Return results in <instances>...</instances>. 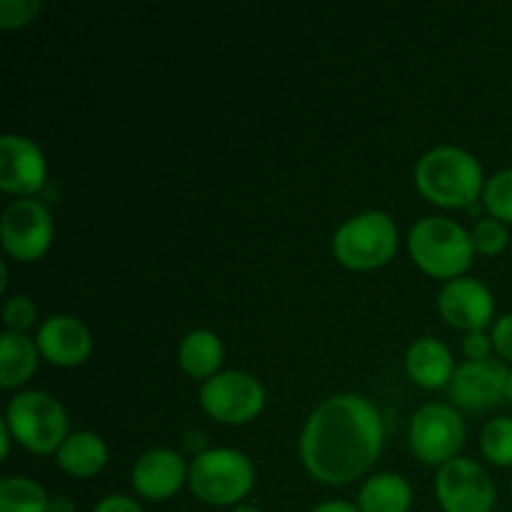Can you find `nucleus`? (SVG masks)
<instances>
[{
	"instance_id": "f257e3e1",
	"label": "nucleus",
	"mask_w": 512,
	"mask_h": 512,
	"mask_svg": "<svg viewBox=\"0 0 512 512\" xmlns=\"http://www.w3.org/2000/svg\"><path fill=\"white\" fill-rule=\"evenodd\" d=\"M385 428L378 408L363 395H330L305 420L300 460L325 485H350L383 453Z\"/></svg>"
},
{
	"instance_id": "f03ea898",
	"label": "nucleus",
	"mask_w": 512,
	"mask_h": 512,
	"mask_svg": "<svg viewBox=\"0 0 512 512\" xmlns=\"http://www.w3.org/2000/svg\"><path fill=\"white\" fill-rule=\"evenodd\" d=\"M483 165L458 145L428 150L415 165V188L440 208H468L485 190Z\"/></svg>"
},
{
	"instance_id": "7ed1b4c3",
	"label": "nucleus",
	"mask_w": 512,
	"mask_h": 512,
	"mask_svg": "<svg viewBox=\"0 0 512 512\" xmlns=\"http://www.w3.org/2000/svg\"><path fill=\"white\" fill-rule=\"evenodd\" d=\"M408 250L413 263L430 278H463L473 265L475 245L468 230L450 218L428 215L410 228Z\"/></svg>"
},
{
	"instance_id": "20e7f679",
	"label": "nucleus",
	"mask_w": 512,
	"mask_h": 512,
	"mask_svg": "<svg viewBox=\"0 0 512 512\" xmlns=\"http://www.w3.org/2000/svg\"><path fill=\"white\" fill-rule=\"evenodd\" d=\"M188 485L198 500L213 508H235L253 490V460L235 448H210L193 458Z\"/></svg>"
},
{
	"instance_id": "39448f33",
	"label": "nucleus",
	"mask_w": 512,
	"mask_h": 512,
	"mask_svg": "<svg viewBox=\"0 0 512 512\" xmlns=\"http://www.w3.org/2000/svg\"><path fill=\"white\" fill-rule=\"evenodd\" d=\"M5 425L33 455H55L68 440V413L63 403L43 390H23L5 408Z\"/></svg>"
},
{
	"instance_id": "423d86ee",
	"label": "nucleus",
	"mask_w": 512,
	"mask_h": 512,
	"mask_svg": "<svg viewBox=\"0 0 512 512\" xmlns=\"http://www.w3.org/2000/svg\"><path fill=\"white\" fill-rule=\"evenodd\" d=\"M398 253V225L383 210L353 215L333 235V255L348 270H378Z\"/></svg>"
},
{
	"instance_id": "0eeeda50",
	"label": "nucleus",
	"mask_w": 512,
	"mask_h": 512,
	"mask_svg": "<svg viewBox=\"0 0 512 512\" xmlns=\"http://www.w3.org/2000/svg\"><path fill=\"white\" fill-rule=\"evenodd\" d=\"M200 408L223 425H245L265 408V388L245 370H220L200 388Z\"/></svg>"
},
{
	"instance_id": "6e6552de",
	"label": "nucleus",
	"mask_w": 512,
	"mask_h": 512,
	"mask_svg": "<svg viewBox=\"0 0 512 512\" xmlns=\"http://www.w3.org/2000/svg\"><path fill=\"white\" fill-rule=\"evenodd\" d=\"M410 450L425 465H445L458 458L465 445V423L450 405H423L410 420Z\"/></svg>"
},
{
	"instance_id": "1a4fd4ad",
	"label": "nucleus",
	"mask_w": 512,
	"mask_h": 512,
	"mask_svg": "<svg viewBox=\"0 0 512 512\" xmlns=\"http://www.w3.org/2000/svg\"><path fill=\"white\" fill-rule=\"evenodd\" d=\"M53 215L38 200H13L0 218V240L10 258L33 263L48 253L53 243Z\"/></svg>"
},
{
	"instance_id": "9d476101",
	"label": "nucleus",
	"mask_w": 512,
	"mask_h": 512,
	"mask_svg": "<svg viewBox=\"0 0 512 512\" xmlns=\"http://www.w3.org/2000/svg\"><path fill=\"white\" fill-rule=\"evenodd\" d=\"M435 498L445 512H493L498 490L488 470L475 460L455 458L438 468Z\"/></svg>"
},
{
	"instance_id": "9b49d317",
	"label": "nucleus",
	"mask_w": 512,
	"mask_h": 512,
	"mask_svg": "<svg viewBox=\"0 0 512 512\" xmlns=\"http://www.w3.org/2000/svg\"><path fill=\"white\" fill-rule=\"evenodd\" d=\"M508 375L510 368L503 360H468L455 368L453 380L448 385L450 400L470 413L495 408L500 400H505Z\"/></svg>"
},
{
	"instance_id": "f8f14e48",
	"label": "nucleus",
	"mask_w": 512,
	"mask_h": 512,
	"mask_svg": "<svg viewBox=\"0 0 512 512\" xmlns=\"http://www.w3.org/2000/svg\"><path fill=\"white\" fill-rule=\"evenodd\" d=\"M48 178L45 153L25 135L5 133L0 138V188L20 200L43 190Z\"/></svg>"
},
{
	"instance_id": "ddd939ff",
	"label": "nucleus",
	"mask_w": 512,
	"mask_h": 512,
	"mask_svg": "<svg viewBox=\"0 0 512 512\" xmlns=\"http://www.w3.org/2000/svg\"><path fill=\"white\" fill-rule=\"evenodd\" d=\"M438 310L448 325L473 333L488 328L495 315V300L478 278L463 275L443 285L438 295Z\"/></svg>"
},
{
	"instance_id": "4468645a",
	"label": "nucleus",
	"mask_w": 512,
	"mask_h": 512,
	"mask_svg": "<svg viewBox=\"0 0 512 512\" xmlns=\"http://www.w3.org/2000/svg\"><path fill=\"white\" fill-rule=\"evenodd\" d=\"M40 358L55 368H78L93 353V335L83 320L73 315H50L35 335Z\"/></svg>"
},
{
	"instance_id": "2eb2a0df",
	"label": "nucleus",
	"mask_w": 512,
	"mask_h": 512,
	"mask_svg": "<svg viewBox=\"0 0 512 512\" xmlns=\"http://www.w3.org/2000/svg\"><path fill=\"white\" fill-rule=\"evenodd\" d=\"M130 480L140 498L150 503H163L178 495L180 488L188 483V468L175 450L155 448L140 455L138 463L133 465Z\"/></svg>"
},
{
	"instance_id": "dca6fc26",
	"label": "nucleus",
	"mask_w": 512,
	"mask_h": 512,
	"mask_svg": "<svg viewBox=\"0 0 512 512\" xmlns=\"http://www.w3.org/2000/svg\"><path fill=\"white\" fill-rule=\"evenodd\" d=\"M405 370L408 378L423 390H440L450 385L455 375L453 353L438 338H420L405 353Z\"/></svg>"
},
{
	"instance_id": "f3484780",
	"label": "nucleus",
	"mask_w": 512,
	"mask_h": 512,
	"mask_svg": "<svg viewBox=\"0 0 512 512\" xmlns=\"http://www.w3.org/2000/svg\"><path fill=\"white\" fill-rule=\"evenodd\" d=\"M55 463L73 478H93L108 463V445L103 443L100 435L88 433V430L70 433L55 453Z\"/></svg>"
},
{
	"instance_id": "a211bd4d",
	"label": "nucleus",
	"mask_w": 512,
	"mask_h": 512,
	"mask_svg": "<svg viewBox=\"0 0 512 512\" xmlns=\"http://www.w3.org/2000/svg\"><path fill=\"white\" fill-rule=\"evenodd\" d=\"M223 340L213 330H193L180 340L178 365L185 375L195 380H210L220 373L223 365Z\"/></svg>"
},
{
	"instance_id": "6ab92c4d",
	"label": "nucleus",
	"mask_w": 512,
	"mask_h": 512,
	"mask_svg": "<svg viewBox=\"0 0 512 512\" xmlns=\"http://www.w3.org/2000/svg\"><path fill=\"white\" fill-rule=\"evenodd\" d=\"M40 350L25 333H8L0 338V388L13 390L28 383L38 368Z\"/></svg>"
},
{
	"instance_id": "aec40b11",
	"label": "nucleus",
	"mask_w": 512,
	"mask_h": 512,
	"mask_svg": "<svg viewBox=\"0 0 512 512\" xmlns=\"http://www.w3.org/2000/svg\"><path fill=\"white\" fill-rule=\"evenodd\" d=\"M360 512H408L413 508V488L398 473H380L365 480L358 495Z\"/></svg>"
},
{
	"instance_id": "412c9836",
	"label": "nucleus",
	"mask_w": 512,
	"mask_h": 512,
	"mask_svg": "<svg viewBox=\"0 0 512 512\" xmlns=\"http://www.w3.org/2000/svg\"><path fill=\"white\" fill-rule=\"evenodd\" d=\"M50 498L45 488L23 475L0 480V512H48Z\"/></svg>"
},
{
	"instance_id": "4be33fe9",
	"label": "nucleus",
	"mask_w": 512,
	"mask_h": 512,
	"mask_svg": "<svg viewBox=\"0 0 512 512\" xmlns=\"http://www.w3.org/2000/svg\"><path fill=\"white\" fill-rule=\"evenodd\" d=\"M480 450L500 468H512V418L490 420L480 435Z\"/></svg>"
},
{
	"instance_id": "5701e85b",
	"label": "nucleus",
	"mask_w": 512,
	"mask_h": 512,
	"mask_svg": "<svg viewBox=\"0 0 512 512\" xmlns=\"http://www.w3.org/2000/svg\"><path fill=\"white\" fill-rule=\"evenodd\" d=\"M483 200L490 218L500 220V223H512V168L500 170L493 178H488Z\"/></svg>"
},
{
	"instance_id": "b1692460",
	"label": "nucleus",
	"mask_w": 512,
	"mask_h": 512,
	"mask_svg": "<svg viewBox=\"0 0 512 512\" xmlns=\"http://www.w3.org/2000/svg\"><path fill=\"white\" fill-rule=\"evenodd\" d=\"M470 238H473L475 253L495 258V255H500L505 248H508L510 235H508V228H505V223H500V220L495 218H485L473 225Z\"/></svg>"
},
{
	"instance_id": "393cba45",
	"label": "nucleus",
	"mask_w": 512,
	"mask_h": 512,
	"mask_svg": "<svg viewBox=\"0 0 512 512\" xmlns=\"http://www.w3.org/2000/svg\"><path fill=\"white\" fill-rule=\"evenodd\" d=\"M35 318H38V308L28 295H13L5 300L3 323L8 333H25L28 328H33Z\"/></svg>"
},
{
	"instance_id": "a878e982",
	"label": "nucleus",
	"mask_w": 512,
	"mask_h": 512,
	"mask_svg": "<svg viewBox=\"0 0 512 512\" xmlns=\"http://www.w3.org/2000/svg\"><path fill=\"white\" fill-rule=\"evenodd\" d=\"M38 13V0H3V3H0V28H23V25H28Z\"/></svg>"
},
{
	"instance_id": "bb28decb",
	"label": "nucleus",
	"mask_w": 512,
	"mask_h": 512,
	"mask_svg": "<svg viewBox=\"0 0 512 512\" xmlns=\"http://www.w3.org/2000/svg\"><path fill=\"white\" fill-rule=\"evenodd\" d=\"M490 338H493V350L498 353V358L512 365V313L495 320Z\"/></svg>"
},
{
	"instance_id": "cd10ccee",
	"label": "nucleus",
	"mask_w": 512,
	"mask_h": 512,
	"mask_svg": "<svg viewBox=\"0 0 512 512\" xmlns=\"http://www.w3.org/2000/svg\"><path fill=\"white\" fill-rule=\"evenodd\" d=\"M490 350H493V338L485 330H473L465 333L463 340V353L468 360H488Z\"/></svg>"
},
{
	"instance_id": "c85d7f7f",
	"label": "nucleus",
	"mask_w": 512,
	"mask_h": 512,
	"mask_svg": "<svg viewBox=\"0 0 512 512\" xmlns=\"http://www.w3.org/2000/svg\"><path fill=\"white\" fill-rule=\"evenodd\" d=\"M93 512H143L138 500L128 498V495H108L95 505Z\"/></svg>"
},
{
	"instance_id": "c756f323",
	"label": "nucleus",
	"mask_w": 512,
	"mask_h": 512,
	"mask_svg": "<svg viewBox=\"0 0 512 512\" xmlns=\"http://www.w3.org/2000/svg\"><path fill=\"white\" fill-rule=\"evenodd\" d=\"M310 512H360V508L353 503H345V500H330V503L318 505V508H313Z\"/></svg>"
},
{
	"instance_id": "7c9ffc66",
	"label": "nucleus",
	"mask_w": 512,
	"mask_h": 512,
	"mask_svg": "<svg viewBox=\"0 0 512 512\" xmlns=\"http://www.w3.org/2000/svg\"><path fill=\"white\" fill-rule=\"evenodd\" d=\"M48 512H78V508H75L73 500L65 498V495H55V498H50Z\"/></svg>"
},
{
	"instance_id": "2f4dec72",
	"label": "nucleus",
	"mask_w": 512,
	"mask_h": 512,
	"mask_svg": "<svg viewBox=\"0 0 512 512\" xmlns=\"http://www.w3.org/2000/svg\"><path fill=\"white\" fill-rule=\"evenodd\" d=\"M10 440H15V438L3 420V423H0V445H3V460H8V455H10Z\"/></svg>"
},
{
	"instance_id": "473e14b6",
	"label": "nucleus",
	"mask_w": 512,
	"mask_h": 512,
	"mask_svg": "<svg viewBox=\"0 0 512 512\" xmlns=\"http://www.w3.org/2000/svg\"><path fill=\"white\" fill-rule=\"evenodd\" d=\"M233 512H263L258 508V505H250V503H240V505H235L233 508Z\"/></svg>"
},
{
	"instance_id": "72a5a7b5",
	"label": "nucleus",
	"mask_w": 512,
	"mask_h": 512,
	"mask_svg": "<svg viewBox=\"0 0 512 512\" xmlns=\"http://www.w3.org/2000/svg\"><path fill=\"white\" fill-rule=\"evenodd\" d=\"M505 400L512 405V368H510V375H508V388H505Z\"/></svg>"
}]
</instances>
